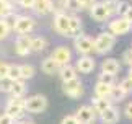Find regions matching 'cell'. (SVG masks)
I'll use <instances>...</instances> for the list:
<instances>
[{"instance_id":"cell-6","label":"cell","mask_w":132,"mask_h":124,"mask_svg":"<svg viewBox=\"0 0 132 124\" xmlns=\"http://www.w3.org/2000/svg\"><path fill=\"white\" fill-rule=\"evenodd\" d=\"M62 91L70 98H80V96H83V85L78 79L70 80V82H64Z\"/></svg>"},{"instance_id":"cell-39","label":"cell","mask_w":132,"mask_h":124,"mask_svg":"<svg viewBox=\"0 0 132 124\" xmlns=\"http://www.w3.org/2000/svg\"><path fill=\"white\" fill-rule=\"evenodd\" d=\"M124 62L129 67H132V51H126L124 52Z\"/></svg>"},{"instance_id":"cell-31","label":"cell","mask_w":132,"mask_h":124,"mask_svg":"<svg viewBox=\"0 0 132 124\" xmlns=\"http://www.w3.org/2000/svg\"><path fill=\"white\" fill-rule=\"evenodd\" d=\"M12 87H13V80L10 77H5V79H0V91H12Z\"/></svg>"},{"instance_id":"cell-36","label":"cell","mask_w":132,"mask_h":124,"mask_svg":"<svg viewBox=\"0 0 132 124\" xmlns=\"http://www.w3.org/2000/svg\"><path fill=\"white\" fill-rule=\"evenodd\" d=\"M62 124H80V121L77 119V116H65L62 119Z\"/></svg>"},{"instance_id":"cell-7","label":"cell","mask_w":132,"mask_h":124,"mask_svg":"<svg viewBox=\"0 0 132 124\" xmlns=\"http://www.w3.org/2000/svg\"><path fill=\"white\" fill-rule=\"evenodd\" d=\"M51 57L57 62L60 67H64V65H69V62L72 60V51L69 48H65V46H59V48H55L52 51Z\"/></svg>"},{"instance_id":"cell-5","label":"cell","mask_w":132,"mask_h":124,"mask_svg":"<svg viewBox=\"0 0 132 124\" xmlns=\"http://www.w3.org/2000/svg\"><path fill=\"white\" fill-rule=\"evenodd\" d=\"M75 49H77V52L87 56L90 54L91 51H95V39L91 38V36H87V34H82L78 36L77 39H75Z\"/></svg>"},{"instance_id":"cell-8","label":"cell","mask_w":132,"mask_h":124,"mask_svg":"<svg viewBox=\"0 0 132 124\" xmlns=\"http://www.w3.org/2000/svg\"><path fill=\"white\" fill-rule=\"evenodd\" d=\"M69 26H70V17H69L67 13L57 12V13L54 15V28H55V31H57V33L67 36Z\"/></svg>"},{"instance_id":"cell-20","label":"cell","mask_w":132,"mask_h":124,"mask_svg":"<svg viewBox=\"0 0 132 124\" xmlns=\"http://www.w3.org/2000/svg\"><path fill=\"white\" fill-rule=\"evenodd\" d=\"M93 108H95V111H98L100 114L103 111H106L108 108L111 106V103H109V98H100V96H95L93 98Z\"/></svg>"},{"instance_id":"cell-33","label":"cell","mask_w":132,"mask_h":124,"mask_svg":"<svg viewBox=\"0 0 132 124\" xmlns=\"http://www.w3.org/2000/svg\"><path fill=\"white\" fill-rule=\"evenodd\" d=\"M119 87H121V88H122L126 93L132 91V79H130V77H127V79H124V80L119 83Z\"/></svg>"},{"instance_id":"cell-25","label":"cell","mask_w":132,"mask_h":124,"mask_svg":"<svg viewBox=\"0 0 132 124\" xmlns=\"http://www.w3.org/2000/svg\"><path fill=\"white\" fill-rule=\"evenodd\" d=\"M126 95H127V93H126L122 88H121V87L118 85V87H113V90H111V100H114V101H121V100H124L126 98Z\"/></svg>"},{"instance_id":"cell-28","label":"cell","mask_w":132,"mask_h":124,"mask_svg":"<svg viewBox=\"0 0 132 124\" xmlns=\"http://www.w3.org/2000/svg\"><path fill=\"white\" fill-rule=\"evenodd\" d=\"M98 79H100V82H103L106 85H111V87H114V83H116V75L114 74H108V72H101Z\"/></svg>"},{"instance_id":"cell-38","label":"cell","mask_w":132,"mask_h":124,"mask_svg":"<svg viewBox=\"0 0 132 124\" xmlns=\"http://www.w3.org/2000/svg\"><path fill=\"white\" fill-rule=\"evenodd\" d=\"M20 5H21L23 8H31L33 10V7H34V0H21V2H20Z\"/></svg>"},{"instance_id":"cell-15","label":"cell","mask_w":132,"mask_h":124,"mask_svg":"<svg viewBox=\"0 0 132 124\" xmlns=\"http://www.w3.org/2000/svg\"><path fill=\"white\" fill-rule=\"evenodd\" d=\"M101 121H103L104 124H116L119 121V111L116 110L114 106H109L106 111L101 113Z\"/></svg>"},{"instance_id":"cell-10","label":"cell","mask_w":132,"mask_h":124,"mask_svg":"<svg viewBox=\"0 0 132 124\" xmlns=\"http://www.w3.org/2000/svg\"><path fill=\"white\" fill-rule=\"evenodd\" d=\"M15 52L18 56H21V57L28 56L29 52H33L31 51V38H29L28 34L26 36H20V38L15 41Z\"/></svg>"},{"instance_id":"cell-12","label":"cell","mask_w":132,"mask_h":124,"mask_svg":"<svg viewBox=\"0 0 132 124\" xmlns=\"http://www.w3.org/2000/svg\"><path fill=\"white\" fill-rule=\"evenodd\" d=\"M77 119L80 121V124H90L95 118V108L91 106H82L80 110L77 111Z\"/></svg>"},{"instance_id":"cell-18","label":"cell","mask_w":132,"mask_h":124,"mask_svg":"<svg viewBox=\"0 0 132 124\" xmlns=\"http://www.w3.org/2000/svg\"><path fill=\"white\" fill-rule=\"evenodd\" d=\"M101 69H103V72H108V74H114L118 75V72L121 70V65L119 62L116 59H104L103 62H101Z\"/></svg>"},{"instance_id":"cell-40","label":"cell","mask_w":132,"mask_h":124,"mask_svg":"<svg viewBox=\"0 0 132 124\" xmlns=\"http://www.w3.org/2000/svg\"><path fill=\"white\" fill-rule=\"evenodd\" d=\"M80 3H82L83 8H91L96 3V0H80Z\"/></svg>"},{"instance_id":"cell-24","label":"cell","mask_w":132,"mask_h":124,"mask_svg":"<svg viewBox=\"0 0 132 124\" xmlns=\"http://www.w3.org/2000/svg\"><path fill=\"white\" fill-rule=\"evenodd\" d=\"M13 13V5L8 2H0V17L3 20H7L10 15Z\"/></svg>"},{"instance_id":"cell-37","label":"cell","mask_w":132,"mask_h":124,"mask_svg":"<svg viewBox=\"0 0 132 124\" xmlns=\"http://www.w3.org/2000/svg\"><path fill=\"white\" fill-rule=\"evenodd\" d=\"M13 118L12 116H8L7 113H5V114H0V124H13Z\"/></svg>"},{"instance_id":"cell-17","label":"cell","mask_w":132,"mask_h":124,"mask_svg":"<svg viewBox=\"0 0 132 124\" xmlns=\"http://www.w3.org/2000/svg\"><path fill=\"white\" fill-rule=\"evenodd\" d=\"M41 69H43L44 74H47V75H54V74H57V72L60 70V65H59L52 57H47V59H44V60H43Z\"/></svg>"},{"instance_id":"cell-26","label":"cell","mask_w":132,"mask_h":124,"mask_svg":"<svg viewBox=\"0 0 132 124\" xmlns=\"http://www.w3.org/2000/svg\"><path fill=\"white\" fill-rule=\"evenodd\" d=\"M20 72H21V79H33L34 77V67L29 64H23L20 65Z\"/></svg>"},{"instance_id":"cell-46","label":"cell","mask_w":132,"mask_h":124,"mask_svg":"<svg viewBox=\"0 0 132 124\" xmlns=\"http://www.w3.org/2000/svg\"><path fill=\"white\" fill-rule=\"evenodd\" d=\"M15 2H18V3H20V2H21V0H15Z\"/></svg>"},{"instance_id":"cell-35","label":"cell","mask_w":132,"mask_h":124,"mask_svg":"<svg viewBox=\"0 0 132 124\" xmlns=\"http://www.w3.org/2000/svg\"><path fill=\"white\" fill-rule=\"evenodd\" d=\"M129 7H130L129 3H126V2H119V5H118V15H119V17H124L126 12L129 10Z\"/></svg>"},{"instance_id":"cell-23","label":"cell","mask_w":132,"mask_h":124,"mask_svg":"<svg viewBox=\"0 0 132 124\" xmlns=\"http://www.w3.org/2000/svg\"><path fill=\"white\" fill-rule=\"evenodd\" d=\"M24 91H26V85H24V82H21V79L20 80H13V87H12V95L13 96H23Z\"/></svg>"},{"instance_id":"cell-2","label":"cell","mask_w":132,"mask_h":124,"mask_svg":"<svg viewBox=\"0 0 132 124\" xmlns=\"http://www.w3.org/2000/svg\"><path fill=\"white\" fill-rule=\"evenodd\" d=\"M34 26H36V21L31 17H16L15 23L12 25V29L20 36H26L34 29Z\"/></svg>"},{"instance_id":"cell-19","label":"cell","mask_w":132,"mask_h":124,"mask_svg":"<svg viewBox=\"0 0 132 124\" xmlns=\"http://www.w3.org/2000/svg\"><path fill=\"white\" fill-rule=\"evenodd\" d=\"M59 75H60V80H62V82L75 80V79H77V69L72 67V65H64V67H60Z\"/></svg>"},{"instance_id":"cell-11","label":"cell","mask_w":132,"mask_h":124,"mask_svg":"<svg viewBox=\"0 0 132 124\" xmlns=\"http://www.w3.org/2000/svg\"><path fill=\"white\" fill-rule=\"evenodd\" d=\"M75 69L78 72H82V74H90V72H93V69H95V59L90 57V56H82V57L77 60Z\"/></svg>"},{"instance_id":"cell-9","label":"cell","mask_w":132,"mask_h":124,"mask_svg":"<svg viewBox=\"0 0 132 124\" xmlns=\"http://www.w3.org/2000/svg\"><path fill=\"white\" fill-rule=\"evenodd\" d=\"M90 15L95 21H106V20L111 17V13L108 12V8H106V5L103 2H100V3L96 2L93 7L90 8Z\"/></svg>"},{"instance_id":"cell-27","label":"cell","mask_w":132,"mask_h":124,"mask_svg":"<svg viewBox=\"0 0 132 124\" xmlns=\"http://www.w3.org/2000/svg\"><path fill=\"white\" fill-rule=\"evenodd\" d=\"M64 7L67 8L69 12H72V13H77V12H80V10H83L80 0H67V2L64 3Z\"/></svg>"},{"instance_id":"cell-43","label":"cell","mask_w":132,"mask_h":124,"mask_svg":"<svg viewBox=\"0 0 132 124\" xmlns=\"http://www.w3.org/2000/svg\"><path fill=\"white\" fill-rule=\"evenodd\" d=\"M129 77H130V79H132V67H130V69H129Z\"/></svg>"},{"instance_id":"cell-29","label":"cell","mask_w":132,"mask_h":124,"mask_svg":"<svg viewBox=\"0 0 132 124\" xmlns=\"http://www.w3.org/2000/svg\"><path fill=\"white\" fill-rule=\"evenodd\" d=\"M10 31H12V26L8 25V21L0 18V39H5L10 34Z\"/></svg>"},{"instance_id":"cell-4","label":"cell","mask_w":132,"mask_h":124,"mask_svg":"<svg viewBox=\"0 0 132 124\" xmlns=\"http://www.w3.org/2000/svg\"><path fill=\"white\" fill-rule=\"evenodd\" d=\"M108 29H109V33L114 34V36H122V34H127L132 29V23L127 21L124 17H119V18H116L109 23Z\"/></svg>"},{"instance_id":"cell-13","label":"cell","mask_w":132,"mask_h":124,"mask_svg":"<svg viewBox=\"0 0 132 124\" xmlns=\"http://www.w3.org/2000/svg\"><path fill=\"white\" fill-rule=\"evenodd\" d=\"M82 26H83L82 20L78 17H70V26H69V31H67V36L77 39L78 36H82Z\"/></svg>"},{"instance_id":"cell-22","label":"cell","mask_w":132,"mask_h":124,"mask_svg":"<svg viewBox=\"0 0 132 124\" xmlns=\"http://www.w3.org/2000/svg\"><path fill=\"white\" fill-rule=\"evenodd\" d=\"M111 90H113V87L106 85L103 82H98V83L95 85V95L100 96V98H108L111 95Z\"/></svg>"},{"instance_id":"cell-14","label":"cell","mask_w":132,"mask_h":124,"mask_svg":"<svg viewBox=\"0 0 132 124\" xmlns=\"http://www.w3.org/2000/svg\"><path fill=\"white\" fill-rule=\"evenodd\" d=\"M33 10L38 15H47L49 12L54 10V3H52V0H34Z\"/></svg>"},{"instance_id":"cell-1","label":"cell","mask_w":132,"mask_h":124,"mask_svg":"<svg viewBox=\"0 0 132 124\" xmlns=\"http://www.w3.org/2000/svg\"><path fill=\"white\" fill-rule=\"evenodd\" d=\"M114 43H116V36L111 34L109 31L100 33L95 38V52H98V54L109 52V51L114 48Z\"/></svg>"},{"instance_id":"cell-45","label":"cell","mask_w":132,"mask_h":124,"mask_svg":"<svg viewBox=\"0 0 132 124\" xmlns=\"http://www.w3.org/2000/svg\"><path fill=\"white\" fill-rule=\"evenodd\" d=\"M60 2H62V3H65V2H67V0H60Z\"/></svg>"},{"instance_id":"cell-16","label":"cell","mask_w":132,"mask_h":124,"mask_svg":"<svg viewBox=\"0 0 132 124\" xmlns=\"http://www.w3.org/2000/svg\"><path fill=\"white\" fill-rule=\"evenodd\" d=\"M23 111H24V108L21 105H16V103H13L10 100L7 103V106H5V113H7L8 116H12L13 119H20V118L23 116Z\"/></svg>"},{"instance_id":"cell-34","label":"cell","mask_w":132,"mask_h":124,"mask_svg":"<svg viewBox=\"0 0 132 124\" xmlns=\"http://www.w3.org/2000/svg\"><path fill=\"white\" fill-rule=\"evenodd\" d=\"M8 70H10V64H7V62H3V60H0V79L8 77Z\"/></svg>"},{"instance_id":"cell-44","label":"cell","mask_w":132,"mask_h":124,"mask_svg":"<svg viewBox=\"0 0 132 124\" xmlns=\"http://www.w3.org/2000/svg\"><path fill=\"white\" fill-rule=\"evenodd\" d=\"M0 2H8V3H10V2H12V0H0Z\"/></svg>"},{"instance_id":"cell-21","label":"cell","mask_w":132,"mask_h":124,"mask_svg":"<svg viewBox=\"0 0 132 124\" xmlns=\"http://www.w3.org/2000/svg\"><path fill=\"white\" fill-rule=\"evenodd\" d=\"M47 48V39L43 38V36H36V38H31V51L33 52H41Z\"/></svg>"},{"instance_id":"cell-42","label":"cell","mask_w":132,"mask_h":124,"mask_svg":"<svg viewBox=\"0 0 132 124\" xmlns=\"http://www.w3.org/2000/svg\"><path fill=\"white\" fill-rule=\"evenodd\" d=\"M124 18L127 20V21L132 23V7H129V10H127V12H126V15H124Z\"/></svg>"},{"instance_id":"cell-3","label":"cell","mask_w":132,"mask_h":124,"mask_svg":"<svg viewBox=\"0 0 132 124\" xmlns=\"http://www.w3.org/2000/svg\"><path fill=\"white\" fill-rule=\"evenodd\" d=\"M46 108H47V98L44 95H34L31 98L26 100V106L24 110L33 113V114H38V113H43Z\"/></svg>"},{"instance_id":"cell-32","label":"cell","mask_w":132,"mask_h":124,"mask_svg":"<svg viewBox=\"0 0 132 124\" xmlns=\"http://www.w3.org/2000/svg\"><path fill=\"white\" fill-rule=\"evenodd\" d=\"M103 3L106 5V8H108V12L111 15H118V5H119V2H116V0H104Z\"/></svg>"},{"instance_id":"cell-41","label":"cell","mask_w":132,"mask_h":124,"mask_svg":"<svg viewBox=\"0 0 132 124\" xmlns=\"http://www.w3.org/2000/svg\"><path fill=\"white\" fill-rule=\"evenodd\" d=\"M124 113H126V116H127L129 119H132V101L126 105V108H124Z\"/></svg>"},{"instance_id":"cell-30","label":"cell","mask_w":132,"mask_h":124,"mask_svg":"<svg viewBox=\"0 0 132 124\" xmlns=\"http://www.w3.org/2000/svg\"><path fill=\"white\" fill-rule=\"evenodd\" d=\"M8 77H10L12 80H20V79H21V72H20V65H16V64H10Z\"/></svg>"}]
</instances>
